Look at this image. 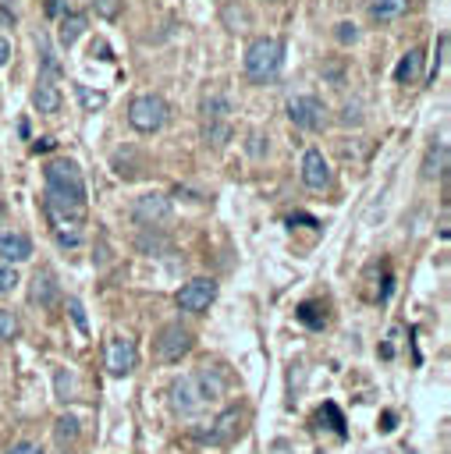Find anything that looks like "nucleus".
I'll return each mask as SVG.
<instances>
[{"mask_svg": "<svg viewBox=\"0 0 451 454\" xmlns=\"http://www.w3.org/2000/svg\"><path fill=\"white\" fill-rule=\"evenodd\" d=\"M46 216L85 220V181L75 160L57 156L46 163Z\"/></svg>", "mask_w": 451, "mask_h": 454, "instance_id": "f257e3e1", "label": "nucleus"}, {"mask_svg": "<svg viewBox=\"0 0 451 454\" xmlns=\"http://www.w3.org/2000/svg\"><path fill=\"white\" fill-rule=\"evenodd\" d=\"M224 390H227L224 372L202 365V369H192V372H185V376H178L170 383V404H174V411L192 415V411H202L213 401H220Z\"/></svg>", "mask_w": 451, "mask_h": 454, "instance_id": "f03ea898", "label": "nucleus"}, {"mask_svg": "<svg viewBox=\"0 0 451 454\" xmlns=\"http://www.w3.org/2000/svg\"><path fill=\"white\" fill-rule=\"evenodd\" d=\"M281 64H284V43L281 39L259 35V39L249 43V50H245V78L249 82H270V78H277Z\"/></svg>", "mask_w": 451, "mask_h": 454, "instance_id": "7ed1b4c3", "label": "nucleus"}, {"mask_svg": "<svg viewBox=\"0 0 451 454\" xmlns=\"http://www.w3.org/2000/svg\"><path fill=\"white\" fill-rule=\"evenodd\" d=\"M167 103H163V96H156V92H142V96H135L131 99V106H128V124L135 128V131H142V135H153V131H160L163 124H167Z\"/></svg>", "mask_w": 451, "mask_h": 454, "instance_id": "20e7f679", "label": "nucleus"}, {"mask_svg": "<svg viewBox=\"0 0 451 454\" xmlns=\"http://www.w3.org/2000/svg\"><path fill=\"white\" fill-rule=\"evenodd\" d=\"M192 344H195V333H192L188 326H181V323H167V326L156 333L153 351H156L160 362H181V358L192 351Z\"/></svg>", "mask_w": 451, "mask_h": 454, "instance_id": "39448f33", "label": "nucleus"}, {"mask_svg": "<svg viewBox=\"0 0 451 454\" xmlns=\"http://www.w3.org/2000/svg\"><path fill=\"white\" fill-rule=\"evenodd\" d=\"M213 298H217V280L213 277H195V280L181 284V291L174 294L181 312H206L213 305Z\"/></svg>", "mask_w": 451, "mask_h": 454, "instance_id": "423d86ee", "label": "nucleus"}, {"mask_svg": "<svg viewBox=\"0 0 451 454\" xmlns=\"http://www.w3.org/2000/svg\"><path fill=\"white\" fill-rule=\"evenodd\" d=\"M103 362H107V372H110V376H128V372L138 365V348H135V340H131V337H110Z\"/></svg>", "mask_w": 451, "mask_h": 454, "instance_id": "0eeeda50", "label": "nucleus"}, {"mask_svg": "<svg viewBox=\"0 0 451 454\" xmlns=\"http://www.w3.org/2000/svg\"><path fill=\"white\" fill-rule=\"evenodd\" d=\"M323 114H327V106H323L316 96H295V99L288 103V121H291L295 128H302V131L323 128Z\"/></svg>", "mask_w": 451, "mask_h": 454, "instance_id": "6e6552de", "label": "nucleus"}, {"mask_svg": "<svg viewBox=\"0 0 451 454\" xmlns=\"http://www.w3.org/2000/svg\"><path fill=\"white\" fill-rule=\"evenodd\" d=\"M131 216L138 220V223H146V227H156V223H163V220H170V199L167 195H142V199H135V209H131Z\"/></svg>", "mask_w": 451, "mask_h": 454, "instance_id": "1a4fd4ad", "label": "nucleus"}, {"mask_svg": "<svg viewBox=\"0 0 451 454\" xmlns=\"http://www.w3.org/2000/svg\"><path fill=\"white\" fill-rule=\"evenodd\" d=\"M302 181L313 192H323L330 184V163H327V156L320 149H305V156H302Z\"/></svg>", "mask_w": 451, "mask_h": 454, "instance_id": "9d476101", "label": "nucleus"}, {"mask_svg": "<svg viewBox=\"0 0 451 454\" xmlns=\"http://www.w3.org/2000/svg\"><path fill=\"white\" fill-rule=\"evenodd\" d=\"M32 255V241L21 231H0V259L11 262H25Z\"/></svg>", "mask_w": 451, "mask_h": 454, "instance_id": "9b49d317", "label": "nucleus"}, {"mask_svg": "<svg viewBox=\"0 0 451 454\" xmlns=\"http://www.w3.org/2000/svg\"><path fill=\"white\" fill-rule=\"evenodd\" d=\"M423 60H426V53H423L419 46H412V50L398 60V67H394V82H398V85H412V82H419V78H423Z\"/></svg>", "mask_w": 451, "mask_h": 454, "instance_id": "f8f14e48", "label": "nucleus"}, {"mask_svg": "<svg viewBox=\"0 0 451 454\" xmlns=\"http://www.w3.org/2000/svg\"><path fill=\"white\" fill-rule=\"evenodd\" d=\"M238 422H241V411H238V408H227V411L213 422V429L206 433V440H210V443H231V440L241 433Z\"/></svg>", "mask_w": 451, "mask_h": 454, "instance_id": "ddd939ff", "label": "nucleus"}, {"mask_svg": "<svg viewBox=\"0 0 451 454\" xmlns=\"http://www.w3.org/2000/svg\"><path fill=\"white\" fill-rule=\"evenodd\" d=\"M444 170H447V142L433 138L426 149V160H423V177L433 181V177H444Z\"/></svg>", "mask_w": 451, "mask_h": 454, "instance_id": "4468645a", "label": "nucleus"}, {"mask_svg": "<svg viewBox=\"0 0 451 454\" xmlns=\"http://www.w3.org/2000/svg\"><path fill=\"white\" fill-rule=\"evenodd\" d=\"M60 103H64L60 89H57V85H50L46 78L32 89V106H36L39 114H57V110H60Z\"/></svg>", "mask_w": 451, "mask_h": 454, "instance_id": "2eb2a0df", "label": "nucleus"}, {"mask_svg": "<svg viewBox=\"0 0 451 454\" xmlns=\"http://www.w3.org/2000/svg\"><path fill=\"white\" fill-rule=\"evenodd\" d=\"M85 25H89V18L82 14V11H71V14H64L60 18V46H75L78 43V35L85 32Z\"/></svg>", "mask_w": 451, "mask_h": 454, "instance_id": "dca6fc26", "label": "nucleus"}, {"mask_svg": "<svg viewBox=\"0 0 451 454\" xmlns=\"http://www.w3.org/2000/svg\"><path fill=\"white\" fill-rule=\"evenodd\" d=\"M53 298H57L53 273H36L32 291H28V301H32V305H53Z\"/></svg>", "mask_w": 451, "mask_h": 454, "instance_id": "f3484780", "label": "nucleus"}, {"mask_svg": "<svg viewBox=\"0 0 451 454\" xmlns=\"http://www.w3.org/2000/svg\"><path fill=\"white\" fill-rule=\"evenodd\" d=\"M408 11V0H369V18L373 21H394Z\"/></svg>", "mask_w": 451, "mask_h": 454, "instance_id": "a211bd4d", "label": "nucleus"}, {"mask_svg": "<svg viewBox=\"0 0 451 454\" xmlns=\"http://www.w3.org/2000/svg\"><path fill=\"white\" fill-rule=\"evenodd\" d=\"M75 96H78L82 110H89V114H92V110H103V106H107V92H92L89 85H78V82H75Z\"/></svg>", "mask_w": 451, "mask_h": 454, "instance_id": "6ab92c4d", "label": "nucleus"}, {"mask_svg": "<svg viewBox=\"0 0 451 454\" xmlns=\"http://www.w3.org/2000/svg\"><path fill=\"white\" fill-rule=\"evenodd\" d=\"M202 114H206V121H224L231 114V99L227 96H206L202 99Z\"/></svg>", "mask_w": 451, "mask_h": 454, "instance_id": "aec40b11", "label": "nucleus"}, {"mask_svg": "<svg viewBox=\"0 0 451 454\" xmlns=\"http://www.w3.org/2000/svg\"><path fill=\"white\" fill-rule=\"evenodd\" d=\"M298 319H302L305 326H323V323H327V316H320V305H316V301H302V305H298Z\"/></svg>", "mask_w": 451, "mask_h": 454, "instance_id": "412c9836", "label": "nucleus"}, {"mask_svg": "<svg viewBox=\"0 0 451 454\" xmlns=\"http://www.w3.org/2000/svg\"><path fill=\"white\" fill-rule=\"evenodd\" d=\"M202 135H206V142H213V145H224V142L231 138V128H227L224 121H210Z\"/></svg>", "mask_w": 451, "mask_h": 454, "instance_id": "4be33fe9", "label": "nucleus"}, {"mask_svg": "<svg viewBox=\"0 0 451 454\" xmlns=\"http://www.w3.org/2000/svg\"><path fill=\"white\" fill-rule=\"evenodd\" d=\"M18 337V316L11 309H0V340H14Z\"/></svg>", "mask_w": 451, "mask_h": 454, "instance_id": "5701e85b", "label": "nucleus"}, {"mask_svg": "<svg viewBox=\"0 0 451 454\" xmlns=\"http://www.w3.org/2000/svg\"><path fill=\"white\" fill-rule=\"evenodd\" d=\"M39 57H43V67H46V74H60V64H57V57H53V50H50L46 35H39Z\"/></svg>", "mask_w": 451, "mask_h": 454, "instance_id": "b1692460", "label": "nucleus"}, {"mask_svg": "<svg viewBox=\"0 0 451 454\" xmlns=\"http://www.w3.org/2000/svg\"><path fill=\"white\" fill-rule=\"evenodd\" d=\"M14 287H18V273H14V266L0 262V298H4V294H11Z\"/></svg>", "mask_w": 451, "mask_h": 454, "instance_id": "393cba45", "label": "nucleus"}, {"mask_svg": "<svg viewBox=\"0 0 451 454\" xmlns=\"http://www.w3.org/2000/svg\"><path fill=\"white\" fill-rule=\"evenodd\" d=\"M75 436H78V419H71V415L57 419V440H75Z\"/></svg>", "mask_w": 451, "mask_h": 454, "instance_id": "a878e982", "label": "nucleus"}, {"mask_svg": "<svg viewBox=\"0 0 451 454\" xmlns=\"http://www.w3.org/2000/svg\"><path fill=\"white\" fill-rule=\"evenodd\" d=\"M334 39L348 46V43H355V39H359V28H355L352 21H341V25H337V32H334Z\"/></svg>", "mask_w": 451, "mask_h": 454, "instance_id": "bb28decb", "label": "nucleus"}, {"mask_svg": "<svg viewBox=\"0 0 451 454\" xmlns=\"http://www.w3.org/2000/svg\"><path fill=\"white\" fill-rule=\"evenodd\" d=\"M96 11H99L103 18H117V11H121V4H117V0H96Z\"/></svg>", "mask_w": 451, "mask_h": 454, "instance_id": "cd10ccee", "label": "nucleus"}, {"mask_svg": "<svg viewBox=\"0 0 451 454\" xmlns=\"http://www.w3.org/2000/svg\"><path fill=\"white\" fill-rule=\"evenodd\" d=\"M398 337H401V326H394V330H391V337H387V344L380 348V355H384V358H391V355H394V348H398Z\"/></svg>", "mask_w": 451, "mask_h": 454, "instance_id": "c85d7f7f", "label": "nucleus"}, {"mask_svg": "<svg viewBox=\"0 0 451 454\" xmlns=\"http://www.w3.org/2000/svg\"><path fill=\"white\" fill-rule=\"evenodd\" d=\"M67 309H71V319L78 323V330H85V316H82V301H78V298H71V301H67Z\"/></svg>", "mask_w": 451, "mask_h": 454, "instance_id": "c756f323", "label": "nucleus"}, {"mask_svg": "<svg viewBox=\"0 0 451 454\" xmlns=\"http://www.w3.org/2000/svg\"><path fill=\"white\" fill-rule=\"evenodd\" d=\"M4 454H43L36 443H28V440H21V443H14L11 450H4Z\"/></svg>", "mask_w": 451, "mask_h": 454, "instance_id": "7c9ffc66", "label": "nucleus"}, {"mask_svg": "<svg viewBox=\"0 0 451 454\" xmlns=\"http://www.w3.org/2000/svg\"><path fill=\"white\" fill-rule=\"evenodd\" d=\"M270 454H295V450H291V443H288V440H273Z\"/></svg>", "mask_w": 451, "mask_h": 454, "instance_id": "2f4dec72", "label": "nucleus"}, {"mask_svg": "<svg viewBox=\"0 0 451 454\" xmlns=\"http://www.w3.org/2000/svg\"><path fill=\"white\" fill-rule=\"evenodd\" d=\"M7 60H11V43L0 35V64H7Z\"/></svg>", "mask_w": 451, "mask_h": 454, "instance_id": "473e14b6", "label": "nucleus"}, {"mask_svg": "<svg viewBox=\"0 0 451 454\" xmlns=\"http://www.w3.org/2000/svg\"><path fill=\"white\" fill-rule=\"evenodd\" d=\"M32 149H36V153H50V149H53V142H50V138H39Z\"/></svg>", "mask_w": 451, "mask_h": 454, "instance_id": "72a5a7b5", "label": "nucleus"}, {"mask_svg": "<svg viewBox=\"0 0 451 454\" xmlns=\"http://www.w3.org/2000/svg\"><path fill=\"white\" fill-rule=\"evenodd\" d=\"M43 7H46V14H57L60 11V0H43Z\"/></svg>", "mask_w": 451, "mask_h": 454, "instance_id": "f704fd0d", "label": "nucleus"}, {"mask_svg": "<svg viewBox=\"0 0 451 454\" xmlns=\"http://www.w3.org/2000/svg\"><path fill=\"white\" fill-rule=\"evenodd\" d=\"M366 454H391V450H366Z\"/></svg>", "mask_w": 451, "mask_h": 454, "instance_id": "c9c22d12", "label": "nucleus"}]
</instances>
